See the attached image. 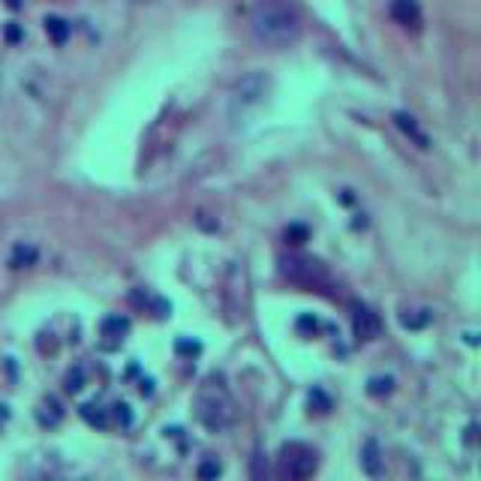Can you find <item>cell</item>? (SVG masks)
<instances>
[{
	"label": "cell",
	"instance_id": "obj_12",
	"mask_svg": "<svg viewBox=\"0 0 481 481\" xmlns=\"http://www.w3.org/2000/svg\"><path fill=\"white\" fill-rule=\"evenodd\" d=\"M37 247H27V244H18V247L13 250V256H9V265L13 268H27V265H33L37 262Z\"/></svg>",
	"mask_w": 481,
	"mask_h": 481
},
{
	"label": "cell",
	"instance_id": "obj_22",
	"mask_svg": "<svg viewBox=\"0 0 481 481\" xmlns=\"http://www.w3.org/2000/svg\"><path fill=\"white\" fill-rule=\"evenodd\" d=\"M111 416L118 418L120 427H130V424H132V412H130L127 404H115V406H111Z\"/></svg>",
	"mask_w": 481,
	"mask_h": 481
},
{
	"label": "cell",
	"instance_id": "obj_6",
	"mask_svg": "<svg viewBox=\"0 0 481 481\" xmlns=\"http://www.w3.org/2000/svg\"><path fill=\"white\" fill-rule=\"evenodd\" d=\"M391 15H394V21H400L404 27H412V30L421 27L418 0H391Z\"/></svg>",
	"mask_w": 481,
	"mask_h": 481
},
{
	"label": "cell",
	"instance_id": "obj_17",
	"mask_svg": "<svg viewBox=\"0 0 481 481\" xmlns=\"http://www.w3.org/2000/svg\"><path fill=\"white\" fill-rule=\"evenodd\" d=\"M367 391H370L373 397L391 394V391H394V379H391V376H373L370 382H367Z\"/></svg>",
	"mask_w": 481,
	"mask_h": 481
},
{
	"label": "cell",
	"instance_id": "obj_18",
	"mask_svg": "<svg viewBox=\"0 0 481 481\" xmlns=\"http://www.w3.org/2000/svg\"><path fill=\"white\" fill-rule=\"evenodd\" d=\"M307 400H310V406H313V409L322 412V416H325V412H331V406H334V404H331V397H328L322 388H310Z\"/></svg>",
	"mask_w": 481,
	"mask_h": 481
},
{
	"label": "cell",
	"instance_id": "obj_9",
	"mask_svg": "<svg viewBox=\"0 0 481 481\" xmlns=\"http://www.w3.org/2000/svg\"><path fill=\"white\" fill-rule=\"evenodd\" d=\"M394 124H397L400 130H404L409 139H416L418 148H430V139L418 130V124H416V118H412V115H406V111H397V115H394Z\"/></svg>",
	"mask_w": 481,
	"mask_h": 481
},
{
	"label": "cell",
	"instance_id": "obj_25",
	"mask_svg": "<svg viewBox=\"0 0 481 481\" xmlns=\"http://www.w3.org/2000/svg\"><path fill=\"white\" fill-rule=\"evenodd\" d=\"M6 37H9V39H18V37H21V33H18V27H15V25H9V30H6Z\"/></svg>",
	"mask_w": 481,
	"mask_h": 481
},
{
	"label": "cell",
	"instance_id": "obj_7",
	"mask_svg": "<svg viewBox=\"0 0 481 481\" xmlns=\"http://www.w3.org/2000/svg\"><path fill=\"white\" fill-rule=\"evenodd\" d=\"M361 469L370 478H379L385 473V463H382V451H379V442L376 439H367L364 449H361Z\"/></svg>",
	"mask_w": 481,
	"mask_h": 481
},
{
	"label": "cell",
	"instance_id": "obj_10",
	"mask_svg": "<svg viewBox=\"0 0 481 481\" xmlns=\"http://www.w3.org/2000/svg\"><path fill=\"white\" fill-rule=\"evenodd\" d=\"M78 416H82L96 430H106L108 427V412L99 406V404H82V406H78Z\"/></svg>",
	"mask_w": 481,
	"mask_h": 481
},
{
	"label": "cell",
	"instance_id": "obj_8",
	"mask_svg": "<svg viewBox=\"0 0 481 481\" xmlns=\"http://www.w3.org/2000/svg\"><path fill=\"white\" fill-rule=\"evenodd\" d=\"M130 319L120 316V313H111V316H106L103 322H99V331H103V337H111V340H120L130 334Z\"/></svg>",
	"mask_w": 481,
	"mask_h": 481
},
{
	"label": "cell",
	"instance_id": "obj_21",
	"mask_svg": "<svg viewBox=\"0 0 481 481\" xmlns=\"http://www.w3.org/2000/svg\"><path fill=\"white\" fill-rule=\"evenodd\" d=\"M307 238H310V229L301 226V223H292V226L286 229V241H289V244H304Z\"/></svg>",
	"mask_w": 481,
	"mask_h": 481
},
{
	"label": "cell",
	"instance_id": "obj_20",
	"mask_svg": "<svg viewBox=\"0 0 481 481\" xmlns=\"http://www.w3.org/2000/svg\"><path fill=\"white\" fill-rule=\"evenodd\" d=\"M175 352H177V355H189V358H193V355L202 352V343H199V340H189V337H181V340L175 343Z\"/></svg>",
	"mask_w": 481,
	"mask_h": 481
},
{
	"label": "cell",
	"instance_id": "obj_5",
	"mask_svg": "<svg viewBox=\"0 0 481 481\" xmlns=\"http://www.w3.org/2000/svg\"><path fill=\"white\" fill-rule=\"evenodd\" d=\"M199 421H202L208 430L217 433V430H223L232 421V409H229L226 400H217V394L214 397L202 394V397H199Z\"/></svg>",
	"mask_w": 481,
	"mask_h": 481
},
{
	"label": "cell",
	"instance_id": "obj_15",
	"mask_svg": "<svg viewBox=\"0 0 481 481\" xmlns=\"http://www.w3.org/2000/svg\"><path fill=\"white\" fill-rule=\"evenodd\" d=\"M223 475V463L214 461V457H208V461L199 463V481H217Z\"/></svg>",
	"mask_w": 481,
	"mask_h": 481
},
{
	"label": "cell",
	"instance_id": "obj_1",
	"mask_svg": "<svg viewBox=\"0 0 481 481\" xmlns=\"http://www.w3.org/2000/svg\"><path fill=\"white\" fill-rule=\"evenodd\" d=\"M250 30L262 46L283 49L289 42H295L301 37V21L289 6L277 4V0H265L253 9L250 15Z\"/></svg>",
	"mask_w": 481,
	"mask_h": 481
},
{
	"label": "cell",
	"instance_id": "obj_3",
	"mask_svg": "<svg viewBox=\"0 0 481 481\" xmlns=\"http://www.w3.org/2000/svg\"><path fill=\"white\" fill-rule=\"evenodd\" d=\"M319 469V454L307 442H283L277 451L280 481H310Z\"/></svg>",
	"mask_w": 481,
	"mask_h": 481
},
{
	"label": "cell",
	"instance_id": "obj_11",
	"mask_svg": "<svg viewBox=\"0 0 481 481\" xmlns=\"http://www.w3.org/2000/svg\"><path fill=\"white\" fill-rule=\"evenodd\" d=\"M46 33H49L54 42H58V46H63V42L70 39L73 27H70V21L61 18V15H49V18H46Z\"/></svg>",
	"mask_w": 481,
	"mask_h": 481
},
{
	"label": "cell",
	"instance_id": "obj_27",
	"mask_svg": "<svg viewBox=\"0 0 481 481\" xmlns=\"http://www.w3.org/2000/svg\"><path fill=\"white\" fill-rule=\"evenodd\" d=\"M58 481H61V478H58Z\"/></svg>",
	"mask_w": 481,
	"mask_h": 481
},
{
	"label": "cell",
	"instance_id": "obj_19",
	"mask_svg": "<svg viewBox=\"0 0 481 481\" xmlns=\"http://www.w3.org/2000/svg\"><path fill=\"white\" fill-rule=\"evenodd\" d=\"M63 388L70 391V394H78V391L85 388V370H82V367H73V370L66 373V382H63Z\"/></svg>",
	"mask_w": 481,
	"mask_h": 481
},
{
	"label": "cell",
	"instance_id": "obj_4",
	"mask_svg": "<svg viewBox=\"0 0 481 481\" xmlns=\"http://www.w3.org/2000/svg\"><path fill=\"white\" fill-rule=\"evenodd\" d=\"M349 316H352V331L358 340H376L379 331H382V319L373 307L361 304V301H352L349 307Z\"/></svg>",
	"mask_w": 481,
	"mask_h": 481
},
{
	"label": "cell",
	"instance_id": "obj_2",
	"mask_svg": "<svg viewBox=\"0 0 481 481\" xmlns=\"http://www.w3.org/2000/svg\"><path fill=\"white\" fill-rule=\"evenodd\" d=\"M280 271L283 277H289L295 286L313 289V292H328L331 289V274L328 268L322 265L316 256H304V253H289L280 259Z\"/></svg>",
	"mask_w": 481,
	"mask_h": 481
},
{
	"label": "cell",
	"instance_id": "obj_13",
	"mask_svg": "<svg viewBox=\"0 0 481 481\" xmlns=\"http://www.w3.org/2000/svg\"><path fill=\"white\" fill-rule=\"evenodd\" d=\"M430 319H433L430 310H416V313H404V316H400V325L404 328H424V325H430Z\"/></svg>",
	"mask_w": 481,
	"mask_h": 481
},
{
	"label": "cell",
	"instance_id": "obj_16",
	"mask_svg": "<svg viewBox=\"0 0 481 481\" xmlns=\"http://www.w3.org/2000/svg\"><path fill=\"white\" fill-rule=\"evenodd\" d=\"M295 328H298V334H304V337H316V331L322 325H319V319L313 316V313H301L298 322H295Z\"/></svg>",
	"mask_w": 481,
	"mask_h": 481
},
{
	"label": "cell",
	"instance_id": "obj_23",
	"mask_svg": "<svg viewBox=\"0 0 481 481\" xmlns=\"http://www.w3.org/2000/svg\"><path fill=\"white\" fill-rule=\"evenodd\" d=\"M6 421H9V406H4V404H0V427H4Z\"/></svg>",
	"mask_w": 481,
	"mask_h": 481
},
{
	"label": "cell",
	"instance_id": "obj_14",
	"mask_svg": "<svg viewBox=\"0 0 481 481\" xmlns=\"http://www.w3.org/2000/svg\"><path fill=\"white\" fill-rule=\"evenodd\" d=\"M250 481H274V475H271V469H268V463H265L262 451H256V457H253V466H250Z\"/></svg>",
	"mask_w": 481,
	"mask_h": 481
},
{
	"label": "cell",
	"instance_id": "obj_26",
	"mask_svg": "<svg viewBox=\"0 0 481 481\" xmlns=\"http://www.w3.org/2000/svg\"><path fill=\"white\" fill-rule=\"evenodd\" d=\"M6 4L13 6V9H18V6H21V0H6Z\"/></svg>",
	"mask_w": 481,
	"mask_h": 481
},
{
	"label": "cell",
	"instance_id": "obj_24",
	"mask_svg": "<svg viewBox=\"0 0 481 481\" xmlns=\"http://www.w3.org/2000/svg\"><path fill=\"white\" fill-rule=\"evenodd\" d=\"M151 385H154V382H151V379H142V394H151V391H154Z\"/></svg>",
	"mask_w": 481,
	"mask_h": 481
}]
</instances>
